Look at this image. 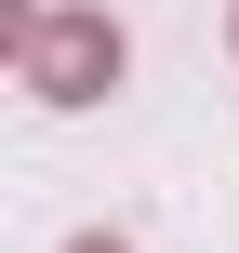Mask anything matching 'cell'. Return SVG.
Returning <instances> with one entry per match:
<instances>
[{
	"label": "cell",
	"instance_id": "6da1fadb",
	"mask_svg": "<svg viewBox=\"0 0 239 253\" xmlns=\"http://www.w3.org/2000/svg\"><path fill=\"white\" fill-rule=\"evenodd\" d=\"M13 67H27L40 107H93V93L120 80V27H106V13H27Z\"/></svg>",
	"mask_w": 239,
	"mask_h": 253
},
{
	"label": "cell",
	"instance_id": "7a4b0ae2",
	"mask_svg": "<svg viewBox=\"0 0 239 253\" xmlns=\"http://www.w3.org/2000/svg\"><path fill=\"white\" fill-rule=\"evenodd\" d=\"M80 253H120V240H80Z\"/></svg>",
	"mask_w": 239,
	"mask_h": 253
}]
</instances>
